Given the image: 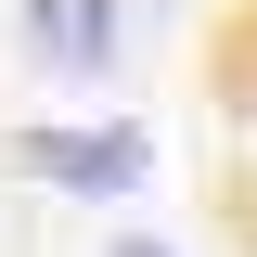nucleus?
<instances>
[{
    "label": "nucleus",
    "instance_id": "nucleus-1",
    "mask_svg": "<svg viewBox=\"0 0 257 257\" xmlns=\"http://www.w3.org/2000/svg\"><path fill=\"white\" fill-rule=\"evenodd\" d=\"M0 155L26 167L39 193H64V206H128V193H155V128L142 116H39V128H13Z\"/></svg>",
    "mask_w": 257,
    "mask_h": 257
},
{
    "label": "nucleus",
    "instance_id": "nucleus-2",
    "mask_svg": "<svg viewBox=\"0 0 257 257\" xmlns=\"http://www.w3.org/2000/svg\"><path fill=\"white\" fill-rule=\"evenodd\" d=\"M13 39H26L39 77H116L128 64V0H26Z\"/></svg>",
    "mask_w": 257,
    "mask_h": 257
},
{
    "label": "nucleus",
    "instance_id": "nucleus-3",
    "mask_svg": "<svg viewBox=\"0 0 257 257\" xmlns=\"http://www.w3.org/2000/svg\"><path fill=\"white\" fill-rule=\"evenodd\" d=\"M103 257H180V244H167V231H116Z\"/></svg>",
    "mask_w": 257,
    "mask_h": 257
},
{
    "label": "nucleus",
    "instance_id": "nucleus-4",
    "mask_svg": "<svg viewBox=\"0 0 257 257\" xmlns=\"http://www.w3.org/2000/svg\"><path fill=\"white\" fill-rule=\"evenodd\" d=\"M231 116H244V128H257V77H244V90H231Z\"/></svg>",
    "mask_w": 257,
    "mask_h": 257
}]
</instances>
